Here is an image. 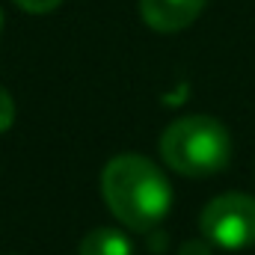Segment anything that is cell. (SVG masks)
<instances>
[{"mask_svg":"<svg viewBox=\"0 0 255 255\" xmlns=\"http://www.w3.org/2000/svg\"><path fill=\"white\" fill-rule=\"evenodd\" d=\"M101 190L107 208L128 229L148 232L154 229L172 205V190L163 172L139 154H119L104 166Z\"/></svg>","mask_w":255,"mask_h":255,"instance_id":"cell-1","label":"cell"},{"mask_svg":"<svg viewBox=\"0 0 255 255\" xmlns=\"http://www.w3.org/2000/svg\"><path fill=\"white\" fill-rule=\"evenodd\" d=\"M160 154L175 172L205 178L226 169L232 157V139L229 130L211 116H184L163 130Z\"/></svg>","mask_w":255,"mask_h":255,"instance_id":"cell-2","label":"cell"},{"mask_svg":"<svg viewBox=\"0 0 255 255\" xmlns=\"http://www.w3.org/2000/svg\"><path fill=\"white\" fill-rule=\"evenodd\" d=\"M202 235L223 250H247L255 244V199L244 193H226L205 205Z\"/></svg>","mask_w":255,"mask_h":255,"instance_id":"cell-3","label":"cell"},{"mask_svg":"<svg viewBox=\"0 0 255 255\" xmlns=\"http://www.w3.org/2000/svg\"><path fill=\"white\" fill-rule=\"evenodd\" d=\"M208 0H139L142 21L157 33H178L202 15Z\"/></svg>","mask_w":255,"mask_h":255,"instance_id":"cell-4","label":"cell"},{"mask_svg":"<svg viewBox=\"0 0 255 255\" xmlns=\"http://www.w3.org/2000/svg\"><path fill=\"white\" fill-rule=\"evenodd\" d=\"M80 255H133L130 241L116 229H95L83 238Z\"/></svg>","mask_w":255,"mask_h":255,"instance_id":"cell-5","label":"cell"},{"mask_svg":"<svg viewBox=\"0 0 255 255\" xmlns=\"http://www.w3.org/2000/svg\"><path fill=\"white\" fill-rule=\"evenodd\" d=\"M12 122H15V104H12L9 92L0 86V133H3V130H9Z\"/></svg>","mask_w":255,"mask_h":255,"instance_id":"cell-6","label":"cell"},{"mask_svg":"<svg viewBox=\"0 0 255 255\" xmlns=\"http://www.w3.org/2000/svg\"><path fill=\"white\" fill-rule=\"evenodd\" d=\"M21 9H27V12H33V15H45V12H54L63 0H15Z\"/></svg>","mask_w":255,"mask_h":255,"instance_id":"cell-7","label":"cell"},{"mask_svg":"<svg viewBox=\"0 0 255 255\" xmlns=\"http://www.w3.org/2000/svg\"><path fill=\"white\" fill-rule=\"evenodd\" d=\"M181 255H211V250H208L202 241H190V244L181 247Z\"/></svg>","mask_w":255,"mask_h":255,"instance_id":"cell-8","label":"cell"},{"mask_svg":"<svg viewBox=\"0 0 255 255\" xmlns=\"http://www.w3.org/2000/svg\"><path fill=\"white\" fill-rule=\"evenodd\" d=\"M0 21H3V18H0Z\"/></svg>","mask_w":255,"mask_h":255,"instance_id":"cell-9","label":"cell"}]
</instances>
